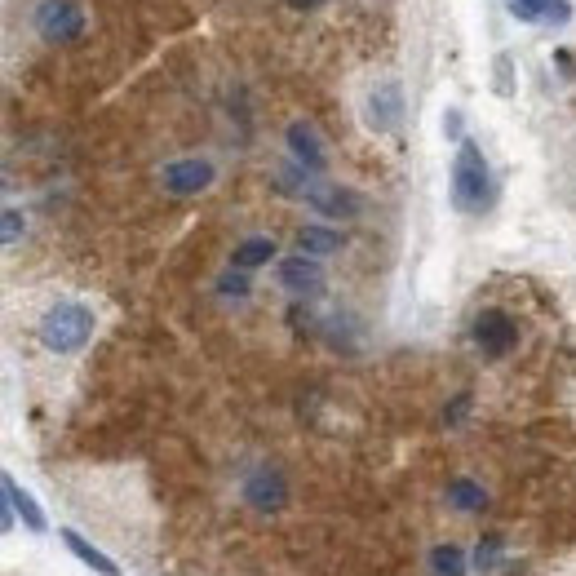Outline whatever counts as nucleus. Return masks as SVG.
Wrapping results in <instances>:
<instances>
[{
  "label": "nucleus",
  "instance_id": "6",
  "mask_svg": "<svg viewBox=\"0 0 576 576\" xmlns=\"http://www.w3.org/2000/svg\"><path fill=\"white\" fill-rule=\"evenodd\" d=\"M475 346L492 359L510 355L514 346H519V324H514L506 311H483L475 320Z\"/></svg>",
  "mask_w": 576,
  "mask_h": 576
},
{
  "label": "nucleus",
  "instance_id": "15",
  "mask_svg": "<svg viewBox=\"0 0 576 576\" xmlns=\"http://www.w3.org/2000/svg\"><path fill=\"white\" fill-rule=\"evenodd\" d=\"M448 506L452 510H483V506H488V492H483L479 488V483L475 479H452L448 483Z\"/></svg>",
  "mask_w": 576,
  "mask_h": 576
},
{
  "label": "nucleus",
  "instance_id": "21",
  "mask_svg": "<svg viewBox=\"0 0 576 576\" xmlns=\"http://www.w3.org/2000/svg\"><path fill=\"white\" fill-rule=\"evenodd\" d=\"M497 545H501V537H488V541H479V550H475V568H479V572L497 563Z\"/></svg>",
  "mask_w": 576,
  "mask_h": 576
},
{
  "label": "nucleus",
  "instance_id": "14",
  "mask_svg": "<svg viewBox=\"0 0 576 576\" xmlns=\"http://www.w3.org/2000/svg\"><path fill=\"white\" fill-rule=\"evenodd\" d=\"M266 262H275V240H266V235H253V240L235 244V253H231L235 271H257V266H266Z\"/></svg>",
  "mask_w": 576,
  "mask_h": 576
},
{
  "label": "nucleus",
  "instance_id": "18",
  "mask_svg": "<svg viewBox=\"0 0 576 576\" xmlns=\"http://www.w3.org/2000/svg\"><path fill=\"white\" fill-rule=\"evenodd\" d=\"M218 293H226V297H249V271H226L222 280H218Z\"/></svg>",
  "mask_w": 576,
  "mask_h": 576
},
{
  "label": "nucleus",
  "instance_id": "10",
  "mask_svg": "<svg viewBox=\"0 0 576 576\" xmlns=\"http://www.w3.org/2000/svg\"><path fill=\"white\" fill-rule=\"evenodd\" d=\"M302 200L311 204L315 213H324V218H359V213H364V200H359V191H351V187H328V182H311V191H306Z\"/></svg>",
  "mask_w": 576,
  "mask_h": 576
},
{
  "label": "nucleus",
  "instance_id": "20",
  "mask_svg": "<svg viewBox=\"0 0 576 576\" xmlns=\"http://www.w3.org/2000/svg\"><path fill=\"white\" fill-rule=\"evenodd\" d=\"M545 23H550V27H568L572 23V0H554V5L545 9Z\"/></svg>",
  "mask_w": 576,
  "mask_h": 576
},
{
  "label": "nucleus",
  "instance_id": "24",
  "mask_svg": "<svg viewBox=\"0 0 576 576\" xmlns=\"http://www.w3.org/2000/svg\"><path fill=\"white\" fill-rule=\"evenodd\" d=\"M288 5H320V0H288Z\"/></svg>",
  "mask_w": 576,
  "mask_h": 576
},
{
  "label": "nucleus",
  "instance_id": "4",
  "mask_svg": "<svg viewBox=\"0 0 576 576\" xmlns=\"http://www.w3.org/2000/svg\"><path fill=\"white\" fill-rule=\"evenodd\" d=\"M213 178H218V169H213L204 156L173 160V164H164V173H160V182L169 195H200V191L213 187Z\"/></svg>",
  "mask_w": 576,
  "mask_h": 576
},
{
  "label": "nucleus",
  "instance_id": "7",
  "mask_svg": "<svg viewBox=\"0 0 576 576\" xmlns=\"http://www.w3.org/2000/svg\"><path fill=\"white\" fill-rule=\"evenodd\" d=\"M244 501H249L253 510H262V514H275V510H284V501H288V483L280 470H271V466H257L249 479H244Z\"/></svg>",
  "mask_w": 576,
  "mask_h": 576
},
{
  "label": "nucleus",
  "instance_id": "5",
  "mask_svg": "<svg viewBox=\"0 0 576 576\" xmlns=\"http://www.w3.org/2000/svg\"><path fill=\"white\" fill-rule=\"evenodd\" d=\"M364 120L373 133L399 129V120H404V89H399V80H382V85L364 98Z\"/></svg>",
  "mask_w": 576,
  "mask_h": 576
},
{
  "label": "nucleus",
  "instance_id": "22",
  "mask_svg": "<svg viewBox=\"0 0 576 576\" xmlns=\"http://www.w3.org/2000/svg\"><path fill=\"white\" fill-rule=\"evenodd\" d=\"M497 94H501V98L514 94V71H510V58H506V54L497 58Z\"/></svg>",
  "mask_w": 576,
  "mask_h": 576
},
{
  "label": "nucleus",
  "instance_id": "16",
  "mask_svg": "<svg viewBox=\"0 0 576 576\" xmlns=\"http://www.w3.org/2000/svg\"><path fill=\"white\" fill-rule=\"evenodd\" d=\"M430 576H466V554L457 545H435L430 550Z\"/></svg>",
  "mask_w": 576,
  "mask_h": 576
},
{
  "label": "nucleus",
  "instance_id": "19",
  "mask_svg": "<svg viewBox=\"0 0 576 576\" xmlns=\"http://www.w3.org/2000/svg\"><path fill=\"white\" fill-rule=\"evenodd\" d=\"M0 226H5V231H0V240H5V244H18V240H23V231H27V222H23V213H18V209H5Z\"/></svg>",
  "mask_w": 576,
  "mask_h": 576
},
{
  "label": "nucleus",
  "instance_id": "17",
  "mask_svg": "<svg viewBox=\"0 0 576 576\" xmlns=\"http://www.w3.org/2000/svg\"><path fill=\"white\" fill-rule=\"evenodd\" d=\"M554 0H510V14L519 18V23H545V9H550Z\"/></svg>",
  "mask_w": 576,
  "mask_h": 576
},
{
  "label": "nucleus",
  "instance_id": "1",
  "mask_svg": "<svg viewBox=\"0 0 576 576\" xmlns=\"http://www.w3.org/2000/svg\"><path fill=\"white\" fill-rule=\"evenodd\" d=\"M94 328H98V320L85 302H58L40 315V342L54 355H76L80 346H89Z\"/></svg>",
  "mask_w": 576,
  "mask_h": 576
},
{
  "label": "nucleus",
  "instance_id": "13",
  "mask_svg": "<svg viewBox=\"0 0 576 576\" xmlns=\"http://www.w3.org/2000/svg\"><path fill=\"white\" fill-rule=\"evenodd\" d=\"M63 541H67V550L76 554L80 563H85V568H94V572H102V576H120V563L116 559H107V554L98 550V545H89L85 537H80V532H63Z\"/></svg>",
  "mask_w": 576,
  "mask_h": 576
},
{
  "label": "nucleus",
  "instance_id": "3",
  "mask_svg": "<svg viewBox=\"0 0 576 576\" xmlns=\"http://www.w3.org/2000/svg\"><path fill=\"white\" fill-rule=\"evenodd\" d=\"M32 18H36V32L49 45H71V40L85 36V9L76 0H40Z\"/></svg>",
  "mask_w": 576,
  "mask_h": 576
},
{
  "label": "nucleus",
  "instance_id": "9",
  "mask_svg": "<svg viewBox=\"0 0 576 576\" xmlns=\"http://www.w3.org/2000/svg\"><path fill=\"white\" fill-rule=\"evenodd\" d=\"M284 142H288V156L302 164L306 173H315V178H320V173L328 169L324 138H320V133H315L311 125H306V120H293V125H288V133H284Z\"/></svg>",
  "mask_w": 576,
  "mask_h": 576
},
{
  "label": "nucleus",
  "instance_id": "8",
  "mask_svg": "<svg viewBox=\"0 0 576 576\" xmlns=\"http://www.w3.org/2000/svg\"><path fill=\"white\" fill-rule=\"evenodd\" d=\"M280 284L297 297H320L324 293V266L311 253L280 257Z\"/></svg>",
  "mask_w": 576,
  "mask_h": 576
},
{
  "label": "nucleus",
  "instance_id": "12",
  "mask_svg": "<svg viewBox=\"0 0 576 576\" xmlns=\"http://www.w3.org/2000/svg\"><path fill=\"white\" fill-rule=\"evenodd\" d=\"M337 249H342V231H333V226L311 222V226H302V231H297V253L328 257V253H337Z\"/></svg>",
  "mask_w": 576,
  "mask_h": 576
},
{
  "label": "nucleus",
  "instance_id": "11",
  "mask_svg": "<svg viewBox=\"0 0 576 576\" xmlns=\"http://www.w3.org/2000/svg\"><path fill=\"white\" fill-rule=\"evenodd\" d=\"M0 488H5V506L14 510L23 523H27V532H45V528H49V523H45V510L36 506V497H32V492H27V488H23V483H18L14 475H5V479H0Z\"/></svg>",
  "mask_w": 576,
  "mask_h": 576
},
{
  "label": "nucleus",
  "instance_id": "23",
  "mask_svg": "<svg viewBox=\"0 0 576 576\" xmlns=\"http://www.w3.org/2000/svg\"><path fill=\"white\" fill-rule=\"evenodd\" d=\"M444 133L448 138H461V111H448L444 116Z\"/></svg>",
  "mask_w": 576,
  "mask_h": 576
},
{
  "label": "nucleus",
  "instance_id": "2",
  "mask_svg": "<svg viewBox=\"0 0 576 576\" xmlns=\"http://www.w3.org/2000/svg\"><path fill=\"white\" fill-rule=\"evenodd\" d=\"M452 200L461 213H483L492 204V173L475 142H461L452 160Z\"/></svg>",
  "mask_w": 576,
  "mask_h": 576
}]
</instances>
